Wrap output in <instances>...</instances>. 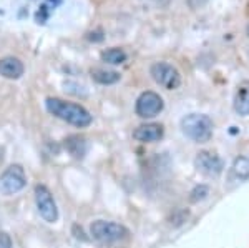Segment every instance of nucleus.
<instances>
[{"label": "nucleus", "mask_w": 249, "mask_h": 248, "mask_svg": "<svg viewBox=\"0 0 249 248\" xmlns=\"http://www.w3.org/2000/svg\"><path fill=\"white\" fill-rule=\"evenodd\" d=\"M73 233H75V237H77V238H80V240H85V242H87V237H85V233H83V230L82 229H80V231H78V227L77 225H73Z\"/></svg>", "instance_id": "19"}, {"label": "nucleus", "mask_w": 249, "mask_h": 248, "mask_svg": "<svg viewBox=\"0 0 249 248\" xmlns=\"http://www.w3.org/2000/svg\"><path fill=\"white\" fill-rule=\"evenodd\" d=\"M27 185V175L22 165H10L0 175V191L7 197L22 191Z\"/></svg>", "instance_id": "4"}, {"label": "nucleus", "mask_w": 249, "mask_h": 248, "mask_svg": "<svg viewBox=\"0 0 249 248\" xmlns=\"http://www.w3.org/2000/svg\"><path fill=\"white\" fill-rule=\"evenodd\" d=\"M12 238L9 233H5V231H0V248H12Z\"/></svg>", "instance_id": "17"}, {"label": "nucleus", "mask_w": 249, "mask_h": 248, "mask_svg": "<svg viewBox=\"0 0 249 248\" xmlns=\"http://www.w3.org/2000/svg\"><path fill=\"white\" fill-rule=\"evenodd\" d=\"M234 110L236 114L248 117L249 115V80H244L238 85L234 94Z\"/></svg>", "instance_id": "10"}, {"label": "nucleus", "mask_w": 249, "mask_h": 248, "mask_svg": "<svg viewBox=\"0 0 249 248\" xmlns=\"http://www.w3.org/2000/svg\"><path fill=\"white\" fill-rule=\"evenodd\" d=\"M195 167H196V170L201 172V173L206 175V177H219V175L223 173L224 163L218 153L203 150L196 155Z\"/></svg>", "instance_id": "8"}, {"label": "nucleus", "mask_w": 249, "mask_h": 248, "mask_svg": "<svg viewBox=\"0 0 249 248\" xmlns=\"http://www.w3.org/2000/svg\"><path fill=\"white\" fill-rule=\"evenodd\" d=\"M87 38L90 40V42H102V40H103V34H102V30L88 32Z\"/></svg>", "instance_id": "18"}, {"label": "nucleus", "mask_w": 249, "mask_h": 248, "mask_svg": "<svg viewBox=\"0 0 249 248\" xmlns=\"http://www.w3.org/2000/svg\"><path fill=\"white\" fill-rule=\"evenodd\" d=\"M90 235L102 243H116L128 238L130 231L126 227L116 222H107V220H95L90 225Z\"/></svg>", "instance_id": "3"}, {"label": "nucleus", "mask_w": 249, "mask_h": 248, "mask_svg": "<svg viewBox=\"0 0 249 248\" xmlns=\"http://www.w3.org/2000/svg\"><path fill=\"white\" fill-rule=\"evenodd\" d=\"M65 149L73 158H83L87 153V142L80 135H71L65 140Z\"/></svg>", "instance_id": "12"}, {"label": "nucleus", "mask_w": 249, "mask_h": 248, "mask_svg": "<svg viewBox=\"0 0 249 248\" xmlns=\"http://www.w3.org/2000/svg\"><path fill=\"white\" fill-rule=\"evenodd\" d=\"M163 98L160 97L156 92H143L142 95L136 100V105H135V112L138 117L142 118H153L156 115H160L163 112Z\"/></svg>", "instance_id": "7"}, {"label": "nucleus", "mask_w": 249, "mask_h": 248, "mask_svg": "<svg viewBox=\"0 0 249 248\" xmlns=\"http://www.w3.org/2000/svg\"><path fill=\"white\" fill-rule=\"evenodd\" d=\"M164 135V130L158 123H146V125H140L133 132V138L142 143H153L161 140Z\"/></svg>", "instance_id": "9"}, {"label": "nucleus", "mask_w": 249, "mask_h": 248, "mask_svg": "<svg viewBox=\"0 0 249 248\" xmlns=\"http://www.w3.org/2000/svg\"><path fill=\"white\" fill-rule=\"evenodd\" d=\"M181 130L196 143H206L213 137V120L203 114H190L181 120Z\"/></svg>", "instance_id": "2"}, {"label": "nucleus", "mask_w": 249, "mask_h": 248, "mask_svg": "<svg viewBox=\"0 0 249 248\" xmlns=\"http://www.w3.org/2000/svg\"><path fill=\"white\" fill-rule=\"evenodd\" d=\"M0 75L10 80H17L23 75V63L15 57H5L0 60Z\"/></svg>", "instance_id": "11"}, {"label": "nucleus", "mask_w": 249, "mask_h": 248, "mask_svg": "<svg viewBox=\"0 0 249 248\" xmlns=\"http://www.w3.org/2000/svg\"><path fill=\"white\" fill-rule=\"evenodd\" d=\"M35 203H37V210L40 217L45 220L47 223H55L58 220V209L57 203L53 200L52 191L45 185L35 187Z\"/></svg>", "instance_id": "6"}, {"label": "nucleus", "mask_w": 249, "mask_h": 248, "mask_svg": "<svg viewBox=\"0 0 249 248\" xmlns=\"http://www.w3.org/2000/svg\"><path fill=\"white\" fill-rule=\"evenodd\" d=\"M91 78L95 82L102 83V85H111V83H116L122 75L115 70H105V69H93L91 70Z\"/></svg>", "instance_id": "13"}, {"label": "nucleus", "mask_w": 249, "mask_h": 248, "mask_svg": "<svg viewBox=\"0 0 249 248\" xmlns=\"http://www.w3.org/2000/svg\"><path fill=\"white\" fill-rule=\"evenodd\" d=\"M248 35H249V25H248Z\"/></svg>", "instance_id": "20"}, {"label": "nucleus", "mask_w": 249, "mask_h": 248, "mask_svg": "<svg viewBox=\"0 0 249 248\" xmlns=\"http://www.w3.org/2000/svg\"><path fill=\"white\" fill-rule=\"evenodd\" d=\"M150 74L155 82L166 90H176V89H179V85H181V75H179L178 69L173 67L171 63L156 62L151 65Z\"/></svg>", "instance_id": "5"}, {"label": "nucleus", "mask_w": 249, "mask_h": 248, "mask_svg": "<svg viewBox=\"0 0 249 248\" xmlns=\"http://www.w3.org/2000/svg\"><path fill=\"white\" fill-rule=\"evenodd\" d=\"M232 175L238 180H249V157H238L232 162Z\"/></svg>", "instance_id": "15"}, {"label": "nucleus", "mask_w": 249, "mask_h": 248, "mask_svg": "<svg viewBox=\"0 0 249 248\" xmlns=\"http://www.w3.org/2000/svg\"><path fill=\"white\" fill-rule=\"evenodd\" d=\"M210 195V189L206 185H198L195 190L191 191V202H199V200H204Z\"/></svg>", "instance_id": "16"}, {"label": "nucleus", "mask_w": 249, "mask_h": 248, "mask_svg": "<svg viewBox=\"0 0 249 248\" xmlns=\"http://www.w3.org/2000/svg\"><path fill=\"white\" fill-rule=\"evenodd\" d=\"M47 110L50 112L52 115L58 117L63 122L70 123L73 127H78V129H85L91 123V115L85 107L78 105V103H71V102H65L62 98H47L45 102Z\"/></svg>", "instance_id": "1"}, {"label": "nucleus", "mask_w": 249, "mask_h": 248, "mask_svg": "<svg viewBox=\"0 0 249 248\" xmlns=\"http://www.w3.org/2000/svg\"><path fill=\"white\" fill-rule=\"evenodd\" d=\"M102 60L110 65H122V63L126 60V54H124L123 49H118V47H113V49H108L102 52Z\"/></svg>", "instance_id": "14"}]
</instances>
